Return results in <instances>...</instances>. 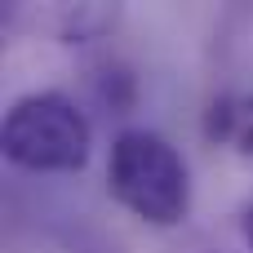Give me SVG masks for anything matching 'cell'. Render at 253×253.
Returning <instances> with one entry per match:
<instances>
[{"mask_svg":"<svg viewBox=\"0 0 253 253\" xmlns=\"http://www.w3.org/2000/svg\"><path fill=\"white\" fill-rule=\"evenodd\" d=\"M107 191L147 227H178L191 213V169L151 129H125L107 156Z\"/></svg>","mask_w":253,"mask_h":253,"instance_id":"cell-1","label":"cell"},{"mask_svg":"<svg viewBox=\"0 0 253 253\" xmlns=\"http://www.w3.org/2000/svg\"><path fill=\"white\" fill-rule=\"evenodd\" d=\"M0 147L4 160L27 173H80L93 151V129L67 93L40 89L4 111Z\"/></svg>","mask_w":253,"mask_h":253,"instance_id":"cell-2","label":"cell"},{"mask_svg":"<svg viewBox=\"0 0 253 253\" xmlns=\"http://www.w3.org/2000/svg\"><path fill=\"white\" fill-rule=\"evenodd\" d=\"M205 133L227 147L231 156L253 165V93H227L209 107L205 116Z\"/></svg>","mask_w":253,"mask_h":253,"instance_id":"cell-3","label":"cell"},{"mask_svg":"<svg viewBox=\"0 0 253 253\" xmlns=\"http://www.w3.org/2000/svg\"><path fill=\"white\" fill-rule=\"evenodd\" d=\"M240 236H245V245L253 249V205L245 209V213H240Z\"/></svg>","mask_w":253,"mask_h":253,"instance_id":"cell-4","label":"cell"}]
</instances>
